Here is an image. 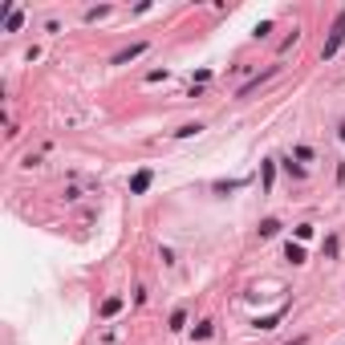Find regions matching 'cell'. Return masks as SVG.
I'll return each instance as SVG.
<instances>
[{"label":"cell","mask_w":345,"mask_h":345,"mask_svg":"<svg viewBox=\"0 0 345 345\" xmlns=\"http://www.w3.org/2000/svg\"><path fill=\"white\" fill-rule=\"evenodd\" d=\"M142 53H146V41H138V45H130V49H122V53H114V61H110V65H126V61L142 57Z\"/></svg>","instance_id":"7a4b0ae2"},{"label":"cell","mask_w":345,"mask_h":345,"mask_svg":"<svg viewBox=\"0 0 345 345\" xmlns=\"http://www.w3.org/2000/svg\"><path fill=\"white\" fill-rule=\"evenodd\" d=\"M341 138H345V122H341Z\"/></svg>","instance_id":"9c48e42d"},{"label":"cell","mask_w":345,"mask_h":345,"mask_svg":"<svg viewBox=\"0 0 345 345\" xmlns=\"http://www.w3.org/2000/svg\"><path fill=\"white\" fill-rule=\"evenodd\" d=\"M341 41H345V12L337 16V25H333V37L325 41V49H321V57H333V53L341 49Z\"/></svg>","instance_id":"6da1fadb"},{"label":"cell","mask_w":345,"mask_h":345,"mask_svg":"<svg viewBox=\"0 0 345 345\" xmlns=\"http://www.w3.org/2000/svg\"><path fill=\"white\" fill-rule=\"evenodd\" d=\"M183 325H187V313H183V309H175V313H171V329H175V333H179Z\"/></svg>","instance_id":"52a82bcc"},{"label":"cell","mask_w":345,"mask_h":345,"mask_svg":"<svg viewBox=\"0 0 345 345\" xmlns=\"http://www.w3.org/2000/svg\"><path fill=\"white\" fill-rule=\"evenodd\" d=\"M146 187H150V171H138L134 179H130V195H142Z\"/></svg>","instance_id":"3957f363"},{"label":"cell","mask_w":345,"mask_h":345,"mask_svg":"<svg viewBox=\"0 0 345 345\" xmlns=\"http://www.w3.org/2000/svg\"><path fill=\"white\" fill-rule=\"evenodd\" d=\"M285 256L292 260V264H305V248H300V244H288V248H285Z\"/></svg>","instance_id":"277c9868"},{"label":"cell","mask_w":345,"mask_h":345,"mask_svg":"<svg viewBox=\"0 0 345 345\" xmlns=\"http://www.w3.org/2000/svg\"><path fill=\"white\" fill-rule=\"evenodd\" d=\"M199 130H203L199 122H187V126H179V130H175V138H191V134H199Z\"/></svg>","instance_id":"8992f818"},{"label":"cell","mask_w":345,"mask_h":345,"mask_svg":"<svg viewBox=\"0 0 345 345\" xmlns=\"http://www.w3.org/2000/svg\"><path fill=\"white\" fill-rule=\"evenodd\" d=\"M276 231H281L276 220H264V224H260V235H264V240H268V235H276Z\"/></svg>","instance_id":"ba28073f"},{"label":"cell","mask_w":345,"mask_h":345,"mask_svg":"<svg viewBox=\"0 0 345 345\" xmlns=\"http://www.w3.org/2000/svg\"><path fill=\"white\" fill-rule=\"evenodd\" d=\"M118 309H122V296H106V305H102V317H114Z\"/></svg>","instance_id":"5b68a950"}]
</instances>
